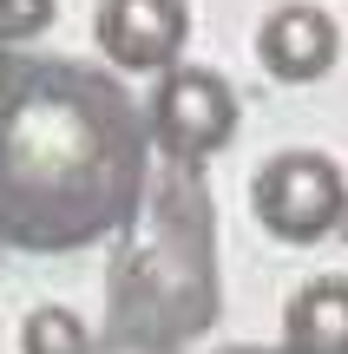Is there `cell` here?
I'll list each match as a JSON object with an SVG mask.
<instances>
[{
  "mask_svg": "<svg viewBox=\"0 0 348 354\" xmlns=\"http://www.w3.org/2000/svg\"><path fill=\"white\" fill-rule=\"evenodd\" d=\"M92 354H158V348H125V342H92Z\"/></svg>",
  "mask_w": 348,
  "mask_h": 354,
  "instance_id": "30bf717a",
  "label": "cell"
},
{
  "mask_svg": "<svg viewBox=\"0 0 348 354\" xmlns=\"http://www.w3.org/2000/svg\"><path fill=\"white\" fill-rule=\"evenodd\" d=\"M342 53V33L336 20H329L322 7H309V0H289V7H276L270 20L257 26V59L270 79H283V86H315V79L336 66Z\"/></svg>",
  "mask_w": 348,
  "mask_h": 354,
  "instance_id": "8992f818",
  "label": "cell"
},
{
  "mask_svg": "<svg viewBox=\"0 0 348 354\" xmlns=\"http://www.w3.org/2000/svg\"><path fill=\"white\" fill-rule=\"evenodd\" d=\"M217 354H283V348H250V342H237V348H217Z\"/></svg>",
  "mask_w": 348,
  "mask_h": 354,
  "instance_id": "8fae6325",
  "label": "cell"
},
{
  "mask_svg": "<svg viewBox=\"0 0 348 354\" xmlns=\"http://www.w3.org/2000/svg\"><path fill=\"white\" fill-rule=\"evenodd\" d=\"M223 308L217 289V210L197 171L165 165L152 171L145 210L118 236L112 276H105V335L99 342L178 354L204 335Z\"/></svg>",
  "mask_w": 348,
  "mask_h": 354,
  "instance_id": "7a4b0ae2",
  "label": "cell"
},
{
  "mask_svg": "<svg viewBox=\"0 0 348 354\" xmlns=\"http://www.w3.org/2000/svg\"><path fill=\"white\" fill-rule=\"evenodd\" d=\"M250 210L289 250L336 236L342 210H348V177L329 151H276L270 165L250 177Z\"/></svg>",
  "mask_w": 348,
  "mask_h": 354,
  "instance_id": "277c9868",
  "label": "cell"
},
{
  "mask_svg": "<svg viewBox=\"0 0 348 354\" xmlns=\"http://www.w3.org/2000/svg\"><path fill=\"white\" fill-rule=\"evenodd\" d=\"M283 354H348V276H315L283 302Z\"/></svg>",
  "mask_w": 348,
  "mask_h": 354,
  "instance_id": "52a82bcc",
  "label": "cell"
},
{
  "mask_svg": "<svg viewBox=\"0 0 348 354\" xmlns=\"http://www.w3.org/2000/svg\"><path fill=\"white\" fill-rule=\"evenodd\" d=\"M53 26V0H0V46H26Z\"/></svg>",
  "mask_w": 348,
  "mask_h": 354,
  "instance_id": "9c48e42d",
  "label": "cell"
},
{
  "mask_svg": "<svg viewBox=\"0 0 348 354\" xmlns=\"http://www.w3.org/2000/svg\"><path fill=\"white\" fill-rule=\"evenodd\" d=\"M92 39L112 73H171L191 39V7L184 0H99Z\"/></svg>",
  "mask_w": 348,
  "mask_h": 354,
  "instance_id": "5b68a950",
  "label": "cell"
},
{
  "mask_svg": "<svg viewBox=\"0 0 348 354\" xmlns=\"http://www.w3.org/2000/svg\"><path fill=\"white\" fill-rule=\"evenodd\" d=\"M152 190L145 105L118 73L0 53V250L73 256L118 243Z\"/></svg>",
  "mask_w": 348,
  "mask_h": 354,
  "instance_id": "6da1fadb",
  "label": "cell"
},
{
  "mask_svg": "<svg viewBox=\"0 0 348 354\" xmlns=\"http://www.w3.org/2000/svg\"><path fill=\"white\" fill-rule=\"evenodd\" d=\"M20 354H92V328L73 315V308L46 302L20 322Z\"/></svg>",
  "mask_w": 348,
  "mask_h": 354,
  "instance_id": "ba28073f",
  "label": "cell"
},
{
  "mask_svg": "<svg viewBox=\"0 0 348 354\" xmlns=\"http://www.w3.org/2000/svg\"><path fill=\"white\" fill-rule=\"evenodd\" d=\"M0 53H7V46H0Z\"/></svg>",
  "mask_w": 348,
  "mask_h": 354,
  "instance_id": "4fadbf2b",
  "label": "cell"
},
{
  "mask_svg": "<svg viewBox=\"0 0 348 354\" xmlns=\"http://www.w3.org/2000/svg\"><path fill=\"white\" fill-rule=\"evenodd\" d=\"M237 92L223 73H210V66H171V73H158V92L152 105H145V138H152V151L165 158V165H184L197 171L204 158H217L223 145L237 138Z\"/></svg>",
  "mask_w": 348,
  "mask_h": 354,
  "instance_id": "3957f363",
  "label": "cell"
},
{
  "mask_svg": "<svg viewBox=\"0 0 348 354\" xmlns=\"http://www.w3.org/2000/svg\"><path fill=\"white\" fill-rule=\"evenodd\" d=\"M336 230H342V243H348V210H342V223H336Z\"/></svg>",
  "mask_w": 348,
  "mask_h": 354,
  "instance_id": "7c38bea8",
  "label": "cell"
}]
</instances>
